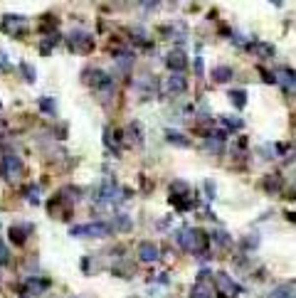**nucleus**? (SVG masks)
<instances>
[{
  "label": "nucleus",
  "mask_w": 296,
  "mask_h": 298,
  "mask_svg": "<svg viewBox=\"0 0 296 298\" xmlns=\"http://www.w3.org/2000/svg\"><path fill=\"white\" fill-rule=\"evenodd\" d=\"M47 288H50V281H47V278H30V281H28V291L35 293V296H37V293H45Z\"/></svg>",
  "instance_id": "obj_15"
},
{
  "label": "nucleus",
  "mask_w": 296,
  "mask_h": 298,
  "mask_svg": "<svg viewBox=\"0 0 296 298\" xmlns=\"http://www.w3.org/2000/svg\"><path fill=\"white\" fill-rule=\"evenodd\" d=\"M166 140H168V143H173V145H180V148L190 145L188 135H183V133H180V131H176V128H168V131H166Z\"/></svg>",
  "instance_id": "obj_10"
},
{
  "label": "nucleus",
  "mask_w": 296,
  "mask_h": 298,
  "mask_svg": "<svg viewBox=\"0 0 296 298\" xmlns=\"http://www.w3.org/2000/svg\"><path fill=\"white\" fill-rule=\"evenodd\" d=\"M171 205L178 210V212H185L193 202H190V192L188 195H176V192H171Z\"/></svg>",
  "instance_id": "obj_13"
},
{
  "label": "nucleus",
  "mask_w": 296,
  "mask_h": 298,
  "mask_svg": "<svg viewBox=\"0 0 296 298\" xmlns=\"http://www.w3.org/2000/svg\"><path fill=\"white\" fill-rule=\"evenodd\" d=\"M195 72H198V77H203V74H205V67H203V57H198V59H195Z\"/></svg>",
  "instance_id": "obj_33"
},
{
  "label": "nucleus",
  "mask_w": 296,
  "mask_h": 298,
  "mask_svg": "<svg viewBox=\"0 0 296 298\" xmlns=\"http://www.w3.org/2000/svg\"><path fill=\"white\" fill-rule=\"evenodd\" d=\"M0 173H3L8 180H20L23 173H25V165L20 161L18 153H5L3 158H0Z\"/></svg>",
  "instance_id": "obj_1"
},
{
  "label": "nucleus",
  "mask_w": 296,
  "mask_h": 298,
  "mask_svg": "<svg viewBox=\"0 0 296 298\" xmlns=\"http://www.w3.org/2000/svg\"><path fill=\"white\" fill-rule=\"evenodd\" d=\"M242 246H244V249H249V251H252V249H257V246H259V234L254 232L252 237H244V242H242Z\"/></svg>",
  "instance_id": "obj_25"
},
{
  "label": "nucleus",
  "mask_w": 296,
  "mask_h": 298,
  "mask_svg": "<svg viewBox=\"0 0 296 298\" xmlns=\"http://www.w3.org/2000/svg\"><path fill=\"white\" fill-rule=\"evenodd\" d=\"M185 89H188V79L183 74H171L168 77V94L171 96H180V94H185Z\"/></svg>",
  "instance_id": "obj_8"
},
{
  "label": "nucleus",
  "mask_w": 296,
  "mask_h": 298,
  "mask_svg": "<svg viewBox=\"0 0 296 298\" xmlns=\"http://www.w3.org/2000/svg\"><path fill=\"white\" fill-rule=\"evenodd\" d=\"M198 116H200L203 121H205V118H210V108H207V106L203 104V106H200V113H198Z\"/></svg>",
  "instance_id": "obj_34"
},
{
  "label": "nucleus",
  "mask_w": 296,
  "mask_h": 298,
  "mask_svg": "<svg viewBox=\"0 0 296 298\" xmlns=\"http://www.w3.org/2000/svg\"><path fill=\"white\" fill-rule=\"evenodd\" d=\"M10 261V254H8V246L3 244V239H0V266H5Z\"/></svg>",
  "instance_id": "obj_27"
},
{
  "label": "nucleus",
  "mask_w": 296,
  "mask_h": 298,
  "mask_svg": "<svg viewBox=\"0 0 296 298\" xmlns=\"http://www.w3.org/2000/svg\"><path fill=\"white\" fill-rule=\"evenodd\" d=\"M40 108H42L47 116H55V111H57V104H55L52 99H40Z\"/></svg>",
  "instance_id": "obj_20"
},
{
  "label": "nucleus",
  "mask_w": 296,
  "mask_h": 298,
  "mask_svg": "<svg viewBox=\"0 0 296 298\" xmlns=\"http://www.w3.org/2000/svg\"><path fill=\"white\" fill-rule=\"evenodd\" d=\"M69 234H72V237H94V239H99V237H106V234H111V224H109V222L77 224V227H72V229H69Z\"/></svg>",
  "instance_id": "obj_2"
},
{
  "label": "nucleus",
  "mask_w": 296,
  "mask_h": 298,
  "mask_svg": "<svg viewBox=\"0 0 296 298\" xmlns=\"http://www.w3.org/2000/svg\"><path fill=\"white\" fill-rule=\"evenodd\" d=\"M128 133H133V138L141 143L143 140V133H141V123H131V128H128Z\"/></svg>",
  "instance_id": "obj_29"
},
{
  "label": "nucleus",
  "mask_w": 296,
  "mask_h": 298,
  "mask_svg": "<svg viewBox=\"0 0 296 298\" xmlns=\"http://www.w3.org/2000/svg\"><path fill=\"white\" fill-rule=\"evenodd\" d=\"M131 227H133V222H131V217L123 215V212H118V215L114 217V222H111V229H118V232H131Z\"/></svg>",
  "instance_id": "obj_11"
},
{
  "label": "nucleus",
  "mask_w": 296,
  "mask_h": 298,
  "mask_svg": "<svg viewBox=\"0 0 296 298\" xmlns=\"http://www.w3.org/2000/svg\"><path fill=\"white\" fill-rule=\"evenodd\" d=\"M57 42H59V35H57V32H52V35H50V37H47V40L40 45V52H42V54H47V52H50V50H52Z\"/></svg>",
  "instance_id": "obj_19"
},
{
  "label": "nucleus",
  "mask_w": 296,
  "mask_h": 298,
  "mask_svg": "<svg viewBox=\"0 0 296 298\" xmlns=\"http://www.w3.org/2000/svg\"><path fill=\"white\" fill-rule=\"evenodd\" d=\"M205 190H207L205 195H207L210 200H215V183H212V180H205Z\"/></svg>",
  "instance_id": "obj_32"
},
{
  "label": "nucleus",
  "mask_w": 296,
  "mask_h": 298,
  "mask_svg": "<svg viewBox=\"0 0 296 298\" xmlns=\"http://www.w3.org/2000/svg\"><path fill=\"white\" fill-rule=\"evenodd\" d=\"M28 202H32V205H40V188L37 185H32V188H28Z\"/></svg>",
  "instance_id": "obj_24"
},
{
  "label": "nucleus",
  "mask_w": 296,
  "mask_h": 298,
  "mask_svg": "<svg viewBox=\"0 0 296 298\" xmlns=\"http://www.w3.org/2000/svg\"><path fill=\"white\" fill-rule=\"evenodd\" d=\"M264 185H266V190H276V188L281 185V178H279V175H274V178H266V183H264Z\"/></svg>",
  "instance_id": "obj_30"
},
{
  "label": "nucleus",
  "mask_w": 296,
  "mask_h": 298,
  "mask_svg": "<svg viewBox=\"0 0 296 298\" xmlns=\"http://www.w3.org/2000/svg\"><path fill=\"white\" fill-rule=\"evenodd\" d=\"M28 229H32V227H30V224H23V227H13V229H10V239H13L15 244H25V239H28V234H30Z\"/></svg>",
  "instance_id": "obj_14"
},
{
  "label": "nucleus",
  "mask_w": 296,
  "mask_h": 298,
  "mask_svg": "<svg viewBox=\"0 0 296 298\" xmlns=\"http://www.w3.org/2000/svg\"><path fill=\"white\" fill-rule=\"evenodd\" d=\"M247 50L254 52L257 57H271V52H274V47L266 42H247Z\"/></svg>",
  "instance_id": "obj_9"
},
{
  "label": "nucleus",
  "mask_w": 296,
  "mask_h": 298,
  "mask_svg": "<svg viewBox=\"0 0 296 298\" xmlns=\"http://www.w3.org/2000/svg\"><path fill=\"white\" fill-rule=\"evenodd\" d=\"M215 281H217V288H220L225 296H230V298H232V296H237V293L242 291V288L235 283V278H230V273H227V271H217Z\"/></svg>",
  "instance_id": "obj_5"
},
{
  "label": "nucleus",
  "mask_w": 296,
  "mask_h": 298,
  "mask_svg": "<svg viewBox=\"0 0 296 298\" xmlns=\"http://www.w3.org/2000/svg\"><path fill=\"white\" fill-rule=\"evenodd\" d=\"M262 79H264L266 84H276V74H274V72H266V69H262Z\"/></svg>",
  "instance_id": "obj_31"
},
{
  "label": "nucleus",
  "mask_w": 296,
  "mask_h": 298,
  "mask_svg": "<svg viewBox=\"0 0 296 298\" xmlns=\"http://www.w3.org/2000/svg\"><path fill=\"white\" fill-rule=\"evenodd\" d=\"M176 242H178L185 251H193V254H200V251H203L200 229H180V232H176Z\"/></svg>",
  "instance_id": "obj_3"
},
{
  "label": "nucleus",
  "mask_w": 296,
  "mask_h": 298,
  "mask_svg": "<svg viewBox=\"0 0 296 298\" xmlns=\"http://www.w3.org/2000/svg\"><path fill=\"white\" fill-rule=\"evenodd\" d=\"M222 123H225L227 128H232V131L242 128V121H239V118H230V116H227V118H222Z\"/></svg>",
  "instance_id": "obj_28"
},
{
  "label": "nucleus",
  "mask_w": 296,
  "mask_h": 298,
  "mask_svg": "<svg viewBox=\"0 0 296 298\" xmlns=\"http://www.w3.org/2000/svg\"><path fill=\"white\" fill-rule=\"evenodd\" d=\"M5 64H8V57H5L3 50H0V69H5Z\"/></svg>",
  "instance_id": "obj_35"
},
{
  "label": "nucleus",
  "mask_w": 296,
  "mask_h": 298,
  "mask_svg": "<svg viewBox=\"0 0 296 298\" xmlns=\"http://www.w3.org/2000/svg\"><path fill=\"white\" fill-rule=\"evenodd\" d=\"M227 96H230V101L235 104V108H244V104H247V94H244L242 89H232Z\"/></svg>",
  "instance_id": "obj_17"
},
{
  "label": "nucleus",
  "mask_w": 296,
  "mask_h": 298,
  "mask_svg": "<svg viewBox=\"0 0 296 298\" xmlns=\"http://www.w3.org/2000/svg\"><path fill=\"white\" fill-rule=\"evenodd\" d=\"M190 298H212L207 288H203V283H195V288L190 291Z\"/></svg>",
  "instance_id": "obj_23"
},
{
  "label": "nucleus",
  "mask_w": 296,
  "mask_h": 298,
  "mask_svg": "<svg viewBox=\"0 0 296 298\" xmlns=\"http://www.w3.org/2000/svg\"><path fill=\"white\" fill-rule=\"evenodd\" d=\"M168 67L176 72V74H180V72H185V67H188V57H185V52H180V50H173L171 54H168Z\"/></svg>",
  "instance_id": "obj_7"
},
{
  "label": "nucleus",
  "mask_w": 296,
  "mask_h": 298,
  "mask_svg": "<svg viewBox=\"0 0 296 298\" xmlns=\"http://www.w3.org/2000/svg\"><path fill=\"white\" fill-rule=\"evenodd\" d=\"M279 79L284 81L286 91H289V89H296V72H294V69H281L279 77H276V81H279Z\"/></svg>",
  "instance_id": "obj_16"
},
{
  "label": "nucleus",
  "mask_w": 296,
  "mask_h": 298,
  "mask_svg": "<svg viewBox=\"0 0 296 298\" xmlns=\"http://www.w3.org/2000/svg\"><path fill=\"white\" fill-rule=\"evenodd\" d=\"M210 237L220 244V246H230L232 244V237H230V232H222V229H215V232H210Z\"/></svg>",
  "instance_id": "obj_18"
},
{
  "label": "nucleus",
  "mask_w": 296,
  "mask_h": 298,
  "mask_svg": "<svg viewBox=\"0 0 296 298\" xmlns=\"http://www.w3.org/2000/svg\"><path fill=\"white\" fill-rule=\"evenodd\" d=\"M205 148H207V151H212V153L217 156V153H222V148H225V145H222V140H217V138H207Z\"/></svg>",
  "instance_id": "obj_22"
},
{
  "label": "nucleus",
  "mask_w": 296,
  "mask_h": 298,
  "mask_svg": "<svg viewBox=\"0 0 296 298\" xmlns=\"http://www.w3.org/2000/svg\"><path fill=\"white\" fill-rule=\"evenodd\" d=\"M138 259L146 261V264H153V261L161 259V251H158V246H156L153 242H143V244L138 246Z\"/></svg>",
  "instance_id": "obj_6"
},
{
  "label": "nucleus",
  "mask_w": 296,
  "mask_h": 298,
  "mask_svg": "<svg viewBox=\"0 0 296 298\" xmlns=\"http://www.w3.org/2000/svg\"><path fill=\"white\" fill-rule=\"evenodd\" d=\"M210 77H212V81H217V84H227V81L232 79V69H230V67H215V69L210 72Z\"/></svg>",
  "instance_id": "obj_12"
},
{
  "label": "nucleus",
  "mask_w": 296,
  "mask_h": 298,
  "mask_svg": "<svg viewBox=\"0 0 296 298\" xmlns=\"http://www.w3.org/2000/svg\"><path fill=\"white\" fill-rule=\"evenodd\" d=\"M294 296V291L291 288H286V286H281V288H274L266 298H291Z\"/></svg>",
  "instance_id": "obj_21"
},
{
  "label": "nucleus",
  "mask_w": 296,
  "mask_h": 298,
  "mask_svg": "<svg viewBox=\"0 0 296 298\" xmlns=\"http://www.w3.org/2000/svg\"><path fill=\"white\" fill-rule=\"evenodd\" d=\"M20 69H23V74H25V81H35L37 77H35V67H30V64H20Z\"/></svg>",
  "instance_id": "obj_26"
},
{
  "label": "nucleus",
  "mask_w": 296,
  "mask_h": 298,
  "mask_svg": "<svg viewBox=\"0 0 296 298\" xmlns=\"http://www.w3.org/2000/svg\"><path fill=\"white\" fill-rule=\"evenodd\" d=\"M286 219H291V222H296V215H294V212H286Z\"/></svg>",
  "instance_id": "obj_36"
},
{
  "label": "nucleus",
  "mask_w": 296,
  "mask_h": 298,
  "mask_svg": "<svg viewBox=\"0 0 296 298\" xmlns=\"http://www.w3.org/2000/svg\"><path fill=\"white\" fill-rule=\"evenodd\" d=\"M91 47H94V40H91L89 32L74 30V32L69 35V50H74V52H89Z\"/></svg>",
  "instance_id": "obj_4"
}]
</instances>
